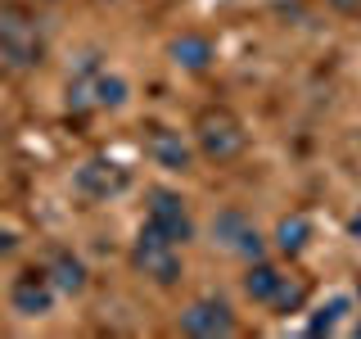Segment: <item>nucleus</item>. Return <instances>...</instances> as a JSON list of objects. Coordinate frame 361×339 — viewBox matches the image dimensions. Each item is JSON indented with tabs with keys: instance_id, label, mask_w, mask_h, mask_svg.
I'll list each match as a JSON object with an SVG mask.
<instances>
[{
	"instance_id": "6ab92c4d",
	"label": "nucleus",
	"mask_w": 361,
	"mask_h": 339,
	"mask_svg": "<svg viewBox=\"0 0 361 339\" xmlns=\"http://www.w3.org/2000/svg\"><path fill=\"white\" fill-rule=\"evenodd\" d=\"M348 231H353V235H357V240H361V208L353 213V218H348Z\"/></svg>"
},
{
	"instance_id": "dca6fc26",
	"label": "nucleus",
	"mask_w": 361,
	"mask_h": 339,
	"mask_svg": "<svg viewBox=\"0 0 361 339\" xmlns=\"http://www.w3.org/2000/svg\"><path fill=\"white\" fill-rule=\"evenodd\" d=\"M302 303H307V285H302L298 276H285L276 290V299H271V312H298Z\"/></svg>"
},
{
	"instance_id": "7ed1b4c3",
	"label": "nucleus",
	"mask_w": 361,
	"mask_h": 339,
	"mask_svg": "<svg viewBox=\"0 0 361 339\" xmlns=\"http://www.w3.org/2000/svg\"><path fill=\"white\" fill-rule=\"evenodd\" d=\"M195 145L212 163H231V158L244 154L248 136H244V122L235 118L231 109H203L199 122H195Z\"/></svg>"
},
{
	"instance_id": "ddd939ff",
	"label": "nucleus",
	"mask_w": 361,
	"mask_h": 339,
	"mask_svg": "<svg viewBox=\"0 0 361 339\" xmlns=\"http://www.w3.org/2000/svg\"><path fill=\"white\" fill-rule=\"evenodd\" d=\"M307 240H312V218H307V213H289V218H280V226H276V249H280V254L298 258L302 249H307Z\"/></svg>"
},
{
	"instance_id": "0eeeda50",
	"label": "nucleus",
	"mask_w": 361,
	"mask_h": 339,
	"mask_svg": "<svg viewBox=\"0 0 361 339\" xmlns=\"http://www.w3.org/2000/svg\"><path fill=\"white\" fill-rule=\"evenodd\" d=\"M235 312L231 303L208 294V299H195L185 312H180V335H195V339H217V335H235Z\"/></svg>"
},
{
	"instance_id": "2eb2a0df",
	"label": "nucleus",
	"mask_w": 361,
	"mask_h": 339,
	"mask_svg": "<svg viewBox=\"0 0 361 339\" xmlns=\"http://www.w3.org/2000/svg\"><path fill=\"white\" fill-rule=\"evenodd\" d=\"M348 308H353V299H348V294H334L325 308H316V316L307 321V335H330V331H338V321L348 316Z\"/></svg>"
},
{
	"instance_id": "4468645a",
	"label": "nucleus",
	"mask_w": 361,
	"mask_h": 339,
	"mask_svg": "<svg viewBox=\"0 0 361 339\" xmlns=\"http://www.w3.org/2000/svg\"><path fill=\"white\" fill-rule=\"evenodd\" d=\"M95 109H122L127 105V95H131V86H127V77L122 73H104V68H99L95 73Z\"/></svg>"
},
{
	"instance_id": "f03ea898",
	"label": "nucleus",
	"mask_w": 361,
	"mask_h": 339,
	"mask_svg": "<svg viewBox=\"0 0 361 339\" xmlns=\"http://www.w3.org/2000/svg\"><path fill=\"white\" fill-rule=\"evenodd\" d=\"M0 59H5V68H14V73L41 68V59H45V41H41L37 23L14 5L0 9Z\"/></svg>"
},
{
	"instance_id": "f257e3e1",
	"label": "nucleus",
	"mask_w": 361,
	"mask_h": 339,
	"mask_svg": "<svg viewBox=\"0 0 361 339\" xmlns=\"http://www.w3.org/2000/svg\"><path fill=\"white\" fill-rule=\"evenodd\" d=\"M131 267L140 271L145 280H154V285H176L180 276H185V263H180V244L176 240H167L158 226L145 222L140 226V235H135V244H131Z\"/></svg>"
},
{
	"instance_id": "6e6552de",
	"label": "nucleus",
	"mask_w": 361,
	"mask_h": 339,
	"mask_svg": "<svg viewBox=\"0 0 361 339\" xmlns=\"http://www.w3.org/2000/svg\"><path fill=\"white\" fill-rule=\"evenodd\" d=\"M54 280L45 276V267H27L14 276V285H9V308L18 316H45L54 308Z\"/></svg>"
},
{
	"instance_id": "a211bd4d",
	"label": "nucleus",
	"mask_w": 361,
	"mask_h": 339,
	"mask_svg": "<svg viewBox=\"0 0 361 339\" xmlns=\"http://www.w3.org/2000/svg\"><path fill=\"white\" fill-rule=\"evenodd\" d=\"M334 9H343V14H353V9H361V0H330Z\"/></svg>"
},
{
	"instance_id": "423d86ee",
	"label": "nucleus",
	"mask_w": 361,
	"mask_h": 339,
	"mask_svg": "<svg viewBox=\"0 0 361 339\" xmlns=\"http://www.w3.org/2000/svg\"><path fill=\"white\" fill-rule=\"evenodd\" d=\"M73 186H77V195L104 203V199L122 195V190L131 186V172L122 163H113V158H86V163L73 172Z\"/></svg>"
},
{
	"instance_id": "f3484780",
	"label": "nucleus",
	"mask_w": 361,
	"mask_h": 339,
	"mask_svg": "<svg viewBox=\"0 0 361 339\" xmlns=\"http://www.w3.org/2000/svg\"><path fill=\"white\" fill-rule=\"evenodd\" d=\"M14 249H18V240L9 231H0V254H14Z\"/></svg>"
},
{
	"instance_id": "9b49d317",
	"label": "nucleus",
	"mask_w": 361,
	"mask_h": 339,
	"mask_svg": "<svg viewBox=\"0 0 361 339\" xmlns=\"http://www.w3.org/2000/svg\"><path fill=\"white\" fill-rule=\"evenodd\" d=\"M167 54H172L176 68H185V73H203L212 59H217V50H212L208 37H199V32H180V37L167 45Z\"/></svg>"
},
{
	"instance_id": "20e7f679",
	"label": "nucleus",
	"mask_w": 361,
	"mask_h": 339,
	"mask_svg": "<svg viewBox=\"0 0 361 339\" xmlns=\"http://www.w3.org/2000/svg\"><path fill=\"white\" fill-rule=\"evenodd\" d=\"M145 222L158 226V231H163L167 240H176V244H190V240H195V218H190V203L172 186H149V190H145Z\"/></svg>"
},
{
	"instance_id": "39448f33",
	"label": "nucleus",
	"mask_w": 361,
	"mask_h": 339,
	"mask_svg": "<svg viewBox=\"0 0 361 339\" xmlns=\"http://www.w3.org/2000/svg\"><path fill=\"white\" fill-rule=\"evenodd\" d=\"M212 240H217L226 254H240L244 263L267 258V240H262V231L248 222L244 208H221L217 218H212Z\"/></svg>"
},
{
	"instance_id": "9d476101",
	"label": "nucleus",
	"mask_w": 361,
	"mask_h": 339,
	"mask_svg": "<svg viewBox=\"0 0 361 339\" xmlns=\"http://www.w3.org/2000/svg\"><path fill=\"white\" fill-rule=\"evenodd\" d=\"M45 276L54 280V290L59 294H82L86 290V263L73 254V249H63V244H54L50 254H45Z\"/></svg>"
},
{
	"instance_id": "1a4fd4ad",
	"label": "nucleus",
	"mask_w": 361,
	"mask_h": 339,
	"mask_svg": "<svg viewBox=\"0 0 361 339\" xmlns=\"http://www.w3.org/2000/svg\"><path fill=\"white\" fill-rule=\"evenodd\" d=\"M145 154H149L158 167H167V172H185V167L195 163L190 141H185L176 127H163V122H154L149 136H145Z\"/></svg>"
},
{
	"instance_id": "f8f14e48",
	"label": "nucleus",
	"mask_w": 361,
	"mask_h": 339,
	"mask_svg": "<svg viewBox=\"0 0 361 339\" xmlns=\"http://www.w3.org/2000/svg\"><path fill=\"white\" fill-rule=\"evenodd\" d=\"M280 280H285V271H280L276 263H267V258H253L244 271V294L253 303H262V308H271V299H276Z\"/></svg>"
}]
</instances>
